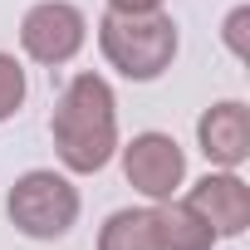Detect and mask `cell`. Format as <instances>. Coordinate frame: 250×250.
<instances>
[{
  "mask_svg": "<svg viewBox=\"0 0 250 250\" xmlns=\"http://www.w3.org/2000/svg\"><path fill=\"white\" fill-rule=\"evenodd\" d=\"M54 152L69 172H103L118 152V103L103 74H74L54 103Z\"/></svg>",
  "mask_w": 250,
  "mask_h": 250,
  "instance_id": "6da1fadb",
  "label": "cell"
},
{
  "mask_svg": "<svg viewBox=\"0 0 250 250\" xmlns=\"http://www.w3.org/2000/svg\"><path fill=\"white\" fill-rule=\"evenodd\" d=\"M98 44H103V59L123 79L152 83L177 59V25L162 10H147V15H118V10H108L98 20Z\"/></svg>",
  "mask_w": 250,
  "mask_h": 250,
  "instance_id": "7a4b0ae2",
  "label": "cell"
},
{
  "mask_svg": "<svg viewBox=\"0 0 250 250\" xmlns=\"http://www.w3.org/2000/svg\"><path fill=\"white\" fill-rule=\"evenodd\" d=\"M5 211H10L15 230H25L30 240H59L79 221V187L64 172L35 167V172L15 177V187L5 196Z\"/></svg>",
  "mask_w": 250,
  "mask_h": 250,
  "instance_id": "3957f363",
  "label": "cell"
},
{
  "mask_svg": "<svg viewBox=\"0 0 250 250\" xmlns=\"http://www.w3.org/2000/svg\"><path fill=\"white\" fill-rule=\"evenodd\" d=\"M83 40H88V20H83L79 5H69V0H40V5H30L25 20H20V44L44 69L69 64L83 49Z\"/></svg>",
  "mask_w": 250,
  "mask_h": 250,
  "instance_id": "277c9868",
  "label": "cell"
},
{
  "mask_svg": "<svg viewBox=\"0 0 250 250\" xmlns=\"http://www.w3.org/2000/svg\"><path fill=\"white\" fill-rule=\"evenodd\" d=\"M123 177L147 201H167V196H177V187L187 177V152L177 147L172 133H138L123 147Z\"/></svg>",
  "mask_w": 250,
  "mask_h": 250,
  "instance_id": "5b68a950",
  "label": "cell"
},
{
  "mask_svg": "<svg viewBox=\"0 0 250 250\" xmlns=\"http://www.w3.org/2000/svg\"><path fill=\"white\" fill-rule=\"evenodd\" d=\"M216 235H245V226H250V187L235 177V172H206L187 196H182Z\"/></svg>",
  "mask_w": 250,
  "mask_h": 250,
  "instance_id": "8992f818",
  "label": "cell"
},
{
  "mask_svg": "<svg viewBox=\"0 0 250 250\" xmlns=\"http://www.w3.org/2000/svg\"><path fill=\"white\" fill-rule=\"evenodd\" d=\"M196 143H201L211 167L235 172L250 157V113H245V103H235V98L211 103L201 113V123H196Z\"/></svg>",
  "mask_w": 250,
  "mask_h": 250,
  "instance_id": "52a82bcc",
  "label": "cell"
},
{
  "mask_svg": "<svg viewBox=\"0 0 250 250\" xmlns=\"http://www.w3.org/2000/svg\"><path fill=\"white\" fill-rule=\"evenodd\" d=\"M152 221H157V245L162 250H211L221 240L187 201H172V196L152 206Z\"/></svg>",
  "mask_w": 250,
  "mask_h": 250,
  "instance_id": "ba28073f",
  "label": "cell"
},
{
  "mask_svg": "<svg viewBox=\"0 0 250 250\" xmlns=\"http://www.w3.org/2000/svg\"><path fill=\"white\" fill-rule=\"evenodd\" d=\"M98 250H162L157 245V221L147 206H123L103 221Z\"/></svg>",
  "mask_w": 250,
  "mask_h": 250,
  "instance_id": "9c48e42d",
  "label": "cell"
},
{
  "mask_svg": "<svg viewBox=\"0 0 250 250\" xmlns=\"http://www.w3.org/2000/svg\"><path fill=\"white\" fill-rule=\"evenodd\" d=\"M25 93H30V79H25V64L15 54H0V123L15 118L25 108Z\"/></svg>",
  "mask_w": 250,
  "mask_h": 250,
  "instance_id": "30bf717a",
  "label": "cell"
},
{
  "mask_svg": "<svg viewBox=\"0 0 250 250\" xmlns=\"http://www.w3.org/2000/svg\"><path fill=\"white\" fill-rule=\"evenodd\" d=\"M245 25H250V5H235L230 15H226V44H230V54L235 59H245L250 49H245Z\"/></svg>",
  "mask_w": 250,
  "mask_h": 250,
  "instance_id": "8fae6325",
  "label": "cell"
},
{
  "mask_svg": "<svg viewBox=\"0 0 250 250\" xmlns=\"http://www.w3.org/2000/svg\"><path fill=\"white\" fill-rule=\"evenodd\" d=\"M108 10H118V15H147V10H162V0H108Z\"/></svg>",
  "mask_w": 250,
  "mask_h": 250,
  "instance_id": "7c38bea8",
  "label": "cell"
}]
</instances>
